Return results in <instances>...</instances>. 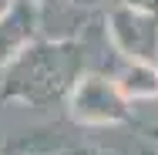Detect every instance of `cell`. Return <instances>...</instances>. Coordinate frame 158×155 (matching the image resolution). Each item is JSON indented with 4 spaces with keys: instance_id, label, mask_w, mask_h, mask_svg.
<instances>
[{
    "instance_id": "1",
    "label": "cell",
    "mask_w": 158,
    "mask_h": 155,
    "mask_svg": "<svg viewBox=\"0 0 158 155\" xmlns=\"http://www.w3.org/2000/svg\"><path fill=\"white\" fill-rule=\"evenodd\" d=\"M81 61H84L81 44L61 41V44L27 47L17 54V64L10 71L3 98H24L31 105H47L74 84Z\"/></svg>"
},
{
    "instance_id": "2",
    "label": "cell",
    "mask_w": 158,
    "mask_h": 155,
    "mask_svg": "<svg viewBox=\"0 0 158 155\" xmlns=\"http://www.w3.org/2000/svg\"><path fill=\"white\" fill-rule=\"evenodd\" d=\"M71 115L84 125H108V122H125L128 108L121 101V91L101 78V74H88L74 84L71 94Z\"/></svg>"
},
{
    "instance_id": "3",
    "label": "cell",
    "mask_w": 158,
    "mask_h": 155,
    "mask_svg": "<svg viewBox=\"0 0 158 155\" xmlns=\"http://www.w3.org/2000/svg\"><path fill=\"white\" fill-rule=\"evenodd\" d=\"M111 37L128 58H155L158 54V14L121 3L111 10Z\"/></svg>"
},
{
    "instance_id": "4",
    "label": "cell",
    "mask_w": 158,
    "mask_h": 155,
    "mask_svg": "<svg viewBox=\"0 0 158 155\" xmlns=\"http://www.w3.org/2000/svg\"><path fill=\"white\" fill-rule=\"evenodd\" d=\"M37 31V0H10L0 14V64L14 61Z\"/></svg>"
},
{
    "instance_id": "5",
    "label": "cell",
    "mask_w": 158,
    "mask_h": 155,
    "mask_svg": "<svg viewBox=\"0 0 158 155\" xmlns=\"http://www.w3.org/2000/svg\"><path fill=\"white\" fill-rule=\"evenodd\" d=\"M118 91L131 94V98H152V94H158V71L148 67L141 58H135L118 74Z\"/></svg>"
},
{
    "instance_id": "6",
    "label": "cell",
    "mask_w": 158,
    "mask_h": 155,
    "mask_svg": "<svg viewBox=\"0 0 158 155\" xmlns=\"http://www.w3.org/2000/svg\"><path fill=\"white\" fill-rule=\"evenodd\" d=\"M64 155H111V152H104L98 145H84V149H71V152H64Z\"/></svg>"
},
{
    "instance_id": "7",
    "label": "cell",
    "mask_w": 158,
    "mask_h": 155,
    "mask_svg": "<svg viewBox=\"0 0 158 155\" xmlns=\"http://www.w3.org/2000/svg\"><path fill=\"white\" fill-rule=\"evenodd\" d=\"M121 3H131V7H141V10L158 14V0H121Z\"/></svg>"
},
{
    "instance_id": "8",
    "label": "cell",
    "mask_w": 158,
    "mask_h": 155,
    "mask_svg": "<svg viewBox=\"0 0 158 155\" xmlns=\"http://www.w3.org/2000/svg\"><path fill=\"white\" fill-rule=\"evenodd\" d=\"M77 7H94V3H101V0H74Z\"/></svg>"
},
{
    "instance_id": "9",
    "label": "cell",
    "mask_w": 158,
    "mask_h": 155,
    "mask_svg": "<svg viewBox=\"0 0 158 155\" xmlns=\"http://www.w3.org/2000/svg\"><path fill=\"white\" fill-rule=\"evenodd\" d=\"M7 7H10V0H0V14H3V10H7Z\"/></svg>"
},
{
    "instance_id": "10",
    "label": "cell",
    "mask_w": 158,
    "mask_h": 155,
    "mask_svg": "<svg viewBox=\"0 0 158 155\" xmlns=\"http://www.w3.org/2000/svg\"><path fill=\"white\" fill-rule=\"evenodd\" d=\"M37 3H54V0H37Z\"/></svg>"
},
{
    "instance_id": "11",
    "label": "cell",
    "mask_w": 158,
    "mask_h": 155,
    "mask_svg": "<svg viewBox=\"0 0 158 155\" xmlns=\"http://www.w3.org/2000/svg\"><path fill=\"white\" fill-rule=\"evenodd\" d=\"M145 155H152V152H145Z\"/></svg>"
}]
</instances>
